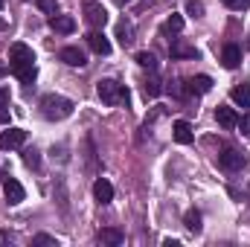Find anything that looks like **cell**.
Segmentation results:
<instances>
[{"mask_svg": "<svg viewBox=\"0 0 250 247\" xmlns=\"http://www.w3.org/2000/svg\"><path fill=\"white\" fill-rule=\"evenodd\" d=\"M3 3H6V0H0V9H3Z\"/></svg>", "mask_w": 250, "mask_h": 247, "instance_id": "cell-34", "label": "cell"}, {"mask_svg": "<svg viewBox=\"0 0 250 247\" xmlns=\"http://www.w3.org/2000/svg\"><path fill=\"white\" fill-rule=\"evenodd\" d=\"M59 59H62L67 67H84V64H87L84 50H79V47H64L62 53H59Z\"/></svg>", "mask_w": 250, "mask_h": 247, "instance_id": "cell-10", "label": "cell"}, {"mask_svg": "<svg viewBox=\"0 0 250 247\" xmlns=\"http://www.w3.org/2000/svg\"><path fill=\"white\" fill-rule=\"evenodd\" d=\"M99 242H102V245L117 247V245H123L125 242V236H123V230H117V227H105V230H99Z\"/></svg>", "mask_w": 250, "mask_h": 247, "instance_id": "cell-17", "label": "cell"}, {"mask_svg": "<svg viewBox=\"0 0 250 247\" xmlns=\"http://www.w3.org/2000/svg\"><path fill=\"white\" fill-rule=\"evenodd\" d=\"M230 96H233V102H236L239 108H250V84H248V82H242V84H236Z\"/></svg>", "mask_w": 250, "mask_h": 247, "instance_id": "cell-18", "label": "cell"}, {"mask_svg": "<svg viewBox=\"0 0 250 247\" xmlns=\"http://www.w3.org/2000/svg\"><path fill=\"white\" fill-rule=\"evenodd\" d=\"M9 70L21 79V84H32L35 82V56H32V50L26 47V44H12L9 47Z\"/></svg>", "mask_w": 250, "mask_h": 247, "instance_id": "cell-1", "label": "cell"}, {"mask_svg": "<svg viewBox=\"0 0 250 247\" xmlns=\"http://www.w3.org/2000/svg\"><path fill=\"white\" fill-rule=\"evenodd\" d=\"M87 47H90L96 56H111V41H108L99 29H93V32L87 35Z\"/></svg>", "mask_w": 250, "mask_h": 247, "instance_id": "cell-9", "label": "cell"}, {"mask_svg": "<svg viewBox=\"0 0 250 247\" xmlns=\"http://www.w3.org/2000/svg\"><path fill=\"white\" fill-rule=\"evenodd\" d=\"M26 143V131L23 128H9L0 134V148L3 151H12V148H21Z\"/></svg>", "mask_w": 250, "mask_h": 247, "instance_id": "cell-6", "label": "cell"}, {"mask_svg": "<svg viewBox=\"0 0 250 247\" xmlns=\"http://www.w3.org/2000/svg\"><path fill=\"white\" fill-rule=\"evenodd\" d=\"M117 3H131V0H117Z\"/></svg>", "mask_w": 250, "mask_h": 247, "instance_id": "cell-33", "label": "cell"}, {"mask_svg": "<svg viewBox=\"0 0 250 247\" xmlns=\"http://www.w3.org/2000/svg\"><path fill=\"white\" fill-rule=\"evenodd\" d=\"M3 73H6V67H3V64H0V76H3Z\"/></svg>", "mask_w": 250, "mask_h": 247, "instance_id": "cell-32", "label": "cell"}, {"mask_svg": "<svg viewBox=\"0 0 250 247\" xmlns=\"http://www.w3.org/2000/svg\"><path fill=\"white\" fill-rule=\"evenodd\" d=\"M163 93V84H160V79L157 76H148L146 82H143V96L146 99H157Z\"/></svg>", "mask_w": 250, "mask_h": 247, "instance_id": "cell-20", "label": "cell"}, {"mask_svg": "<svg viewBox=\"0 0 250 247\" xmlns=\"http://www.w3.org/2000/svg\"><path fill=\"white\" fill-rule=\"evenodd\" d=\"M239 128H242V134H248V137H250V111L239 120Z\"/></svg>", "mask_w": 250, "mask_h": 247, "instance_id": "cell-29", "label": "cell"}, {"mask_svg": "<svg viewBox=\"0 0 250 247\" xmlns=\"http://www.w3.org/2000/svg\"><path fill=\"white\" fill-rule=\"evenodd\" d=\"M172 137L181 143V145H189L192 140H195V131H192V125L187 120H178V123L172 125Z\"/></svg>", "mask_w": 250, "mask_h": 247, "instance_id": "cell-14", "label": "cell"}, {"mask_svg": "<svg viewBox=\"0 0 250 247\" xmlns=\"http://www.w3.org/2000/svg\"><path fill=\"white\" fill-rule=\"evenodd\" d=\"M96 93H99V99H102L105 105H111V108L128 105V90H125V84H120L117 79H102V82L96 84Z\"/></svg>", "mask_w": 250, "mask_h": 247, "instance_id": "cell-3", "label": "cell"}, {"mask_svg": "<svg viewBox=\"0 0 250 247\" xmlns=\"http://www.w3.org/2000/svg\"><path fill=\"white\" fill-rule=\"evenodd\" d=\"M3 192H6V201L12 204V206H18L23 198H26V192H23V186L18 184L15 178H6V184H3Z\"/></svg>", "mask_w": 250, "mask_h": 247, "instance_id": "cell-11", "label": "cell"}, {"mask_svg": "<svg viewBox=\"0 0 250 247\" xmlns=\"http://www.w3.org/2000/svg\"><path fill=\"white\" fill-rule=\"evenodd\" d=\"M137 64H140V67H148L151 73L157 70V59H154V53H137Z\"/></svg>", "mask_w": 250, "mask_h": 247, "instance_id": "cell-23", "label": "cell"}, {"mask_svg": "<svg viewBox=\"0 0 250 247\" xmlns=\"http://www.w3.org/2000/svg\"><path fill=\"white\" fill-rule=\"evenodd\" d=\"M23 163H26L29 169H38V166H41V157H38V151H35V148H26V151H23Z\"/></svg>", "mask_w": 250, "mask_h": 247, "instance_id": "cell-24", "label": "cell"}, {"mask_svg": "<svg viewBox=\"0 0 250 247\" xmlns=\"http://www.w3.org/2000/svg\"><path fill=\"white\" fill-rule=\"evenodd\" d=\"M73 102L70 99H64L59 93H47L44 99H41V114L47 117V120H53V123H59V120H67L70 114H73Z\"/></svg>", "mask_w": 250, "mask_h": 247, "instance_id": "cell-2", "label": "cell"}, {"mask_svg": "<svg viewBox=\"0 0 250 247\" xmlns=\"http://www.w3.org/2000/svg\"><path fill=\"white\" fill-rule=\"evenodd\" d=\"M227 9H233V12H245V9H250V0H221Z\"/></svg>", "mask_w": 250, "mask_h": 247, "instance_id": "cell-27", "label": "cell"}, {"mask_svg": "<svg viewBox=\"0 0 250 247\" xmlns=\"http://www.w3.org/2000/svg\"><path fill=\"white\" fill-rule=\"evenodd\" d=\"M215 120H218L221 128H227V131H230V128H236V125H239V114H236L233 108H227V105H218V108H215Z\"/></svg>", "mask_w": 250, "mask_h": 247, "instance_id": "cell-15", "label": "cell"}, {"mask_svg": "<svg viewBox=\"0 0 250 247\" xmlns=\"http://www.w3.org/2000/svg\"><path fill=\"white\" fill-rule=\"evenodd\" d=\"M50 26H53L56 32H62V35H70V32L76 29V21L67 18V15H53V18H50Z\"/></svg>", "mask_w": 250, "mask_h": 247, "instance_id": "cell-16", "label": "cell"}, {"mask_svg": "<svg viewBox=\"0 0 250 247\" xmlns=\"http://www.w3.org/2000/svg\"><path fill=\"white\" fill-rule=\"evenodd\" d=\"M6 120H9V114H6V108H3V111H0V123H6Z\"/></svg>", "mask_w": 250, "mask_h": 247, "instance_id": "cell-31", "label": "cell"}, {"mask_svg": "<svg viewBox=\"0 0 250 247\" xmlns=\"http://www.w3.org/2000/svg\"><path fill=\"white\" fill-rule=\"evenodd\" d=\"M218 166H221L224 172L236 175V172H242V169L248 166V154H245L242 148L227 145V148H221V151H218Z\"/></svg>", "mask_w": 250, "mask_h": 247, "instance_id": "cell-4", "label": "cell"}, {"mask_svg": "<svg viewBox=\"0 0 250 247\" xmlns=\"http://www.w3.org/2000/svg\"><path fill=\"white\" fill-rule=\"evenodd\" d=\"M184 84H187V93H198V96L212 90V79L209 76H189Z\"/></svg>", "mask_w": 250, "mask_h": 247, "instance_id": "cell-8", "label": "cell"}, {"mask_svg": "<svg viewBox=\"0 0 250 247\" xmlns=\"http://www.w3.org/2000/svg\"><path fill=\"white\" fill-rule=\"evenodd\" d=\"M9 108V87H0V111Z\"/></svg>", "mask_w": 250, "mask_h": 247, "instance_id": "cell-30", "label": "cell"}, {"mask_svg": "<svg viewBox=\"0 0 250 247\" xmlns=\"http://www.w3.org/2000/svg\"><path fill=\"white\" fill-rule=\"evenodd\" d=\"M187 15H192V18H204V3H201V0H187Z\"/></svg>", "mask_w": 250, "mask_h": 247, "instance_id": "cell-26", "label": "cell"}, {"mask_svg": "<svg viewBox=\"0 0 250 247\" xmlns=\"http://www.w3.org/2000/svg\"><path fill=\"white\" fill-rule=\"evenodd\" d=\"M169 53H172V59H198L201 53H198V47H192L187 41H172V47H169Z\"/></svg>", "mask_w": 250, "mask_h": 247, "instance_id": "cell-12", "label": "cell"}, {"mask_svg": "<svg viewBox=\"0 0 250 247\" xmlns=\"http://www.w3.org/2000/svg\"><path fill=\"white\" fill-rule=\"evenodd\" d=\"M84 18H87V23H90L93 29H102V26L108 23V9H105L102 3H96V0H87V3H84Z\"/></svg>", "mask_w": 250, "mask_h": 247, "instance_id": "cell-5", "label": "cell"}, {"mask_svg": "<svg viewBox=\"0 0 250 247\" xmlns=\"http://www.w3.org/2000/svg\"><path fill=\"white\" fill-rule=\"evenodd\" d=\"M181 29H184V18L181 15H169L166 18V23L160 26V32L169 38V35H181Z\"/></svg>", "mask_w": 250, "mask_h": 247, "instance_id": "cell-19", "label": "cell"}, {"mask_svg": "<svg viewBox=\"0 0 250 247\" xmlns=\"http://www.w3.org/2000/svg\"><path fill=\"white\" fill-rule=\"evenodd\" d=\"M184 224H187V230H192V233H201V212L198 209H189Z\"/></svg>", "mask_w": 250, "mask_h": 247, "instance_id": "cell-22", "label": "cell"}, {"mask_svg": "<svg viewBox=\"0 0 250 247\" xmlns=\"http://www.w3.org/2000/svg\"><path fill=\"white\" fill-rule=\"evenodd\" d=\"M35 6H38L44 15H59V3H56V0H35Z\"/></svg>", "mask_w": 250, "mask_h": 247, "instance_id": "cell-25", "label": "cell"}, {"mask_svg": "<svg viewBox=\"0 0 250 247\" xmlns=\"http://www.w3.org/2000/svg\"><path fill=\"white\" fill-rule=\"evenodd\" d=\"M221 64H224L227 70H236V67L242 64V47H239V44H224V47H221Z\"/></svg>", "mask_w": 250, "mask_h": 247, "instance_id": "cell-7", "label": "cell"}, {"mask_svg": "<svg viewBox=\"0 0 250 247\" xmlns=\"http://www.w3.org/2000/svg\"><path fill=\"white\" fill-rule=\"evenodd\" d=\"M93 198H96L99 204H111V201H114V186H111V181L96 178V184H93Z\"/></svg>", "mask_w": 250, "mask_h": 247, "instance_id": "cell-13", "label": "cell"}, {"mask_svg": "<svg viewBox=\"0 0 250 247\" xmlns=\"http://www.w3.org/2000/svg\"><path fill=\"white\" fill-rule=\"evenodd\" d=\"M117 38H120L123 47H131V44H134V26H131L128 21H120V23H117Z\"/></svg>", "mask_w": 250, "mask_h": 247, "instance_id": "cell-21", "label": "cell"}, {"mask_svg": "<svg viewBox=\"0 0 250 247\" xmlns=\"http://www.w3.org/2000/svg\"><path fill=\"white\" fill-rule=\"evenodd\" d=\"M32 245H50V247H59V242H56L53 236H47V233H38V236L32 239Z\"/></svg>", "mask_w": 250, "mask_h": 247, "instance_id": "cell-28", "label": "cell"}]
</instances>
